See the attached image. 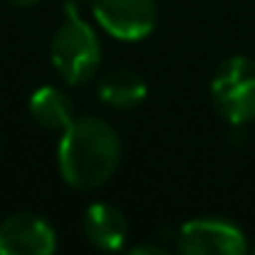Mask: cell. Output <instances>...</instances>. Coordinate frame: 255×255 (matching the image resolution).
Segmentation results:
<instances>
[{"instance_id":"obj_8","label":"cell","mask_w":255,"mask_h":255,"mask_svg":"<svg viewBox=\"0 0 255 255\" xmlns=\"http://www.w3.org/2000/svg\"><path fill=\"white\" fill-rule=\"evenodd\" d=\"M30 117L50 131H65L75 122V104L60 87H40L30 97Z\"/></svg>"},{"instance_id":"obj_1","label":"cell","mask_w":255,"mask_h":255,"mask_svg":"<svg viewBox=\"0 0 255 255\" xmlns=\"http://www.w3.org/2000/svg\"><path fill=\"white\" fill-rule=\"evenodd\" d=\"M122 161V139L102 117H80L60 136L57 169L67 186L92 191L104 186Z\"/></svg>"},{"instance_id":"obj_13","label":"cell","mask_w":255,"mask_h":255,"mask_svg":"<svg viewBox=\"0 0 255 255\" xmlns=\"http://www.w3.org/2000/svg\"><path fill=\"white\" fill-rule=\"evenodd\" d=\"M0 154H2V141H0Z\"/></svg>"},{"instance_id":"obj_4","label":"cell","mask_w":255,"mask_h":255,"mask_svg":"<svg viewBox=\"0 0 255 255\" xmlns=\"http://www.w3.org/2000/svg\"><path fill=\"white\" fill-rule=\"evenodd\" d=\"M178 255H248L243 228L228 218H193L178 231Z\"/></svg>"},{"instance_id":"obj_2","label":"cell","mask_w":255,"mask_h":255,"mask_svg":"<svg viewBox=\"0 0 255 255\" xmlns=\"http://www.w3.org/2000/svg\"><path fill=\"white\" fill-rule=\"evenodd\" d=\"M50 60L67 85H82L94 77L102 65V45L97 32L77 15L75 2H67V17L55 30Z\"/></svg>"},{"instance_id":"obj_10","label":"cell","mask_w":255,"mask_h":255,"mask_svg":"<svg viewBox=\"0 0 255 255\" xmlns=\"http://www.w3.org/2000/svg\"><path fill=\"white\" fill-rule=\"evenodd\" d=\"M124 255H171L166 248H159V246H136L131 251H127Z\"/></svg>"},{"instance_id":"obj_12","label":"cell","mask_w":255,"mask_h":255,"mask_svg":"<svg viewBox=\"0 0 255 255\" xmlns=\"http://www.w3.org/2000/svg\"><path fill=\"white\" fill-rule=\"evenodd\" d=\"M248 255H255V246H253V248H251V251H248Z\"/></svg>"},{"instance_id":"obj_6","label":"cell","mask_w":255,"mask_h":255,"mask_svg":"<svg viewBox=\"0 0 255 255\" xmlns=\"http://www.w3.org/2000/svg\"><path fill=\"white\" fill-rule=\"evenodd\" d=\"M57 236L47 218L20 211L0 223V255H55Z\"/></svg>"},{"instance_id":"obj_3","label":"cell","mask_w":255,"mask_h":255,"mask_svg":"<svg viewBox=\"0 0 255 255\" xmlns=\"http://www.w3.org/2000/svg\"><path fill=\"white\" fill-rule=\"evenodd\" d=\"M211 102L233 127L255 122V60L236 55L221 62L211 80Z\"/></svg>"},{"instance_id":"obj_5","label":"cell","mask_w":255,"mask_h":255,"mask_svg":"<svg viewBox=\"0 0 255 255\" xmlns=\"http://www.w3.org/2000/svg\"><path fill=\"white\" fill-rule=\"evenodd\" d=\"M99 27L122 42H139L156 27V0H92Z\"/></svg>"},{"instance_id":"obj_9","label":"cell","mask_w":255,"mask_h":255,"mask_svg":"<svg viewBox=\"0 0 255 255\" xmlns=\"http://www.w3.org/2000/svg\"><path fill=\"white\" fill-rule=\"evenodd\" d=\"M99 99L114 109H134L146 99V82L134 70H112L99 82Z\"/></svg>"},{"instance_id":"obj_7","label":"cell","mask_w":255,"mask_h":255,"mask_svg":"<svg viewBox=\"0 0 255 255\" xmlns=\"http://www.w3.org/2000/svg\"><path fill=\"white\" fill-rule=\"evenodd\" d=\"M82 233L92 248L102 253H117L127 241V218L117 206L97 201L82 216Z\"/></svg>"},{"instance_id":"obj_11","label":"cell","mask_w":255,"mask_h":255,"mask_svg":"<svg viewBox=\"0 0 255 255\" xmlns=\"http://www.w3.org/2000/svg\"><path fill=\"white\" fill-rule=\"evenodd\" d=\"M10 5H15V7H32V5H37L40 0H7Z\"/></svg>"}]
</instances>
